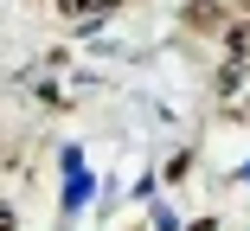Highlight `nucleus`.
I'll return each instance as SVG.
<instances>
[{
    "label": "nucleus",
    "mask_w": 250,
    "mask_h": 231,
    "mask_svg": "<svg viewBox=\"0 0 250 231\" xmlns=\"http://www.w3.org/2000/svg\"><path fill=\"white\" fill-rule=\"evenodd\" d=\"M103 7H116V0H64V13H103Z\"/></svg>",
    "instance_id": "nucleus-1"
}]
</instances>
